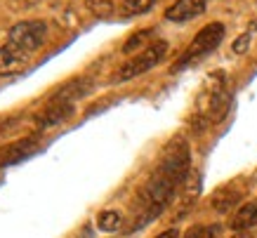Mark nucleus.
I'll list each match as a JSON object with an SVG mask.
<instances>
[{
	"label": "nucleus",
	"instance_id": "nucleus-15",
	"mask_svg": "<svg viewBox=\"0 0 257 238\" xmlns=\"http://www.w3.org/2000/svg\"><path fill=\"white\" fill-rule=\"evenodd\" d=\"M184 238H222V226L219 224H210V226H194L187 231Z\"/></svg>",
	"mask_w": 257,
	"mask_h": 238
},
{
	"label": "nucleus",
	"instance_id": "nucleus-3",
	"mask_svg": "<svg viewBox=\"0 0 257 238\" xmlns=\"http://www.w3.org/2000/svg\"><path fill=\"white\" fill-rule=\"evenodd\" d=\"M222 38H224V26L222 24H208L205 29H201V31L196 33L194 43L184 50V54L179 57L177 62L172 64L170 71H179L184 69V66H189V64L198 62L201 57H205V54H210L215 47L222 43Z\"/></svg>",
	"mask_w": 257,
	"mask_h": 238
},
{
	"label": "nucleus",
	"instance_id": "nucleus-17",
	"mask_svg": "<svg viewBox=\"0 0 257 238\" xmlns=\"http://www.w3.org/2000/svg\"><path fill=\"white\" fill-rule=\"evenodd\" d=\"M149 36H154V31H151V29H144V31H140V33H135L133 38L127 40V43H125V47H123V52L125 54H130L135 50V47H140L142 43H147V38Z\"/></svg>",
	"mask_w": 257,
	"mask_h": 238
},
{
	"label": "nucleus",
	"instance_id": "nucleus-12",
	"mask_svg": "<svg viewBox=\"0 0 257 238\" xmlns=\"http://www.w3.org/2000/svg\"><path fill=\"white\" fill-rule=\"evenodd\" d=\"M182 189H184V198H182V210H187L191 203H194L196 198H198V193H201V177L196 175L194 170L187 175V179H184V184H182Z\"/></svg>",
	"mask_w": 257,
	"mask_h": 238
},
{
	"label": "nucleus",
	"instance_id": "nucleus-1",
	"mask_svg": "<svg viewBox=\"0 0 257 238\" xmlns=\"http://www.w3.org/2000/svg\"><path fill=\"white\" fill-rule=\"evenodd\" d=\"M189 172H191V165H189L187 142L182 137L172 139L170 146L165 149L163 161L158 163V168L154 170V175L149 177V182L142 189L140 203H137V215L130 219L127 231L142 229L147 222L156 219L165 207L170 205V200L175 198L179 186L184 184Z\"/></svg>",
	"mask_w": 257,
	"mask_h": 238
},
{
	"label": "nucleus",
	"instance_id": "nucleus-13",
	"mask_svg": "<svg viewBox=\"0 0 257 238\" xmlns=\"http://www.w3.org/2000/svg\"><path fill=\"white\" fill-rule=\"evenodd\" d=\"M156 0H123L120 3V15L123 17H137V15H144L149 10L154 8Z\"/></svg>",
	"mask_w": 257,
	"mask_h": 238
},
{
	"label": "nucleus",
	"instance_id": "nucleus-11",
	"mask_svg": "<svg viewBox=\"0 0 257 238\" xmlns=\"http://www.w3.org/2000/svg\"><path fill=\"white\" fill-rule=\"evenodd\" d=\"M238 200H241V191H234V189L224 186V189H219V191L212 196V207H215L217 212H226V210L234 207Z\"/></svg>",
	"mask_w": 257,
	"mask_h": 238
},
{
	"label": "nucleus",
	"instance_id": "nucleus-6",
	"mask_svg": "<svg viewBox=\"0 0 257 238\" xmlns=\"http://www.w3.org/2000/svg\"><path fill=\"white\" fill-rule=\"evenodd\" d=\"M36 149H38V135L19 139L15 144L0 149V165H3V168H5V165H15V163L24 161L26 156H31Z\"/></svg>",
	"mask_w": 257,
	"mask_h": 238
},
{
	"label": "nucleus",
	"instance_id": "nucleus-9",
	"mask_svg": "<svg viewBox=\"0 0 257 238\" xmlns=\"http://www.w3.org/2000/svg\"><path fill=\"white\" fill-rule=\"evenodd\" d=\"M29 54L19 52L15 47L3 45L0 47V76H12V73H19L22 69L29 66Z\"/></svg>",
	"mask_w": 257,
	"mask_h": 238
},
{
	"label": "nucleus",
	"instance_id": "nucleus-4",
	"mask_svg": "<svg viewBox=\"0 0 257 238\" xmlns=\"http://www.w3.org/2000/svg\"><path fill=\"white\" fill-rule=\"evenodd\" d=\"M47 26L45 22H19L8 33V45L24 54H31L45 43Z\"/></svg>",
	"mask_w": 257,
	"mask_h": 238
},
{
	"label": "nucleus",
	"instance_id": "nucleus-10",
	"mask_svg": "<svg viewBox=\"0 0 257 238\" xmlns=\"http://www.w3.org/2000/svg\"><path fill=\"white\" fill-rule=\"evenodd\" d=\"M250 226H257V200L241 205L238 212L234 215V219H231V229L234 231H243L250 229Z\"/></svg>",
	"mask_w": 257,
	"mask_h": 238
},
{
	"label": "nucleus",
	"instance_id": "nucleus-8",
	"mask_svg": "<svg viewBox=\"0 0 257 238\" xmlns=\"http://www.w3.org/2000/svg\"><path fill=\"white\" fill-rule=\"evenodd\" d=\"M205 5H208V0H177L175 5L165 10V19H170V22H189V19L203 15Z\"/></svg>",
	"mask_w": 257,
	"mask_h": 238
},
{
	"label": "nucleus",
	"instance_id": "nucleus-20",
	"mask_svg": "<svg viewBox=\"0 0 257 238\" xmlns=\"http://www.w3.org/2000/svg\"><path fill=\"white\" fill-rule=\"evenodd\" d=\"M156 238H179V231H177V229L163 231V233H161V236H156Z\"/></svg>",
	"mask_w": 257,
	"mask_h": 238
},
{
	"label": "nucleus",
	"instance_id": "nucleus-19",
	"mask_svg": "<svg viewBox=\"0 0 257 238\" xmlns=\"http://www.w3.org/2000/svg\"><path fill=\"white\" fill-rule=\"evenodd\" d=\"M40 0H17L15 3V8H22V10H29V8H33V5H38Z\"/></svg>",
	"mask_w": 257,
	"mask_h": 238
},
{
	"label": "nucleus",
	"instance_id": "nucleus-2",
	"mask_svg": "<svg viewBox=\"0 0 257 238\" xmlns=\"http://www.w3.org/2000/svg\"><path fill=\"white\" fill-rule=\"evenodd\" d=\"M198 108L201 115H205L210 123H217L226 115L229 111V94H226V83H224V73L217 71L208 78L205 90L198 97Z\"/></svg>",
	"mask_w": 257,
	"mask_h": 238
},
{
	"label": "nucleus",
	"instance_id": "nucleus-18",
	"mask_svg": "<svg viewBox=\"0 0 257 238\" xmlns=\"http://www.w3.org/2000/svg\"><path fill=\"white\" fill-rule=\"evenodd\" d=\"M248 45H250V33H243V36H238V40L234 43V52L243 54L245 50H248Z\"/></svg>",
	"mask_w": 257,
	"mask_h": 238
},
{
	"label": "nucleus",
	"instance_id": "nucleus-14",
	"mask_svg": "<svg viewBox=\"0 0 257 238\" xmlns=\"http://www.w3.org/2000/svg\"><path fill=\"white\" fill-rule=\"evenodd\" d=\"M85 5L99 19H106V17L113 15V0H85Z\"/></svg>",
	"mask_w": 257,
	"mask_h": 238
},
{
	"label": "nucleus",
	"instance_id": "nucleus-7",
	"mask_svg": "<svg viewBox=\"0 0 257 238\" xmlns=\"http://www.w3.org/2000/svg\"><path fill=\"white\" fill-rule=\"evenodd\" d=\"M71 113H73V101L50 99V104L36 115V123H38V128H50V125H57V123H62V121H66Z\"/></svg>",
	"mask_w": 257,
	"mask_h": 238
},
{
	"label": "nucleus",
	"instance_id": "nucleus-16",
	"mask_svg": "<svg viewBox=\"0 0 257 238\" xmlns=\"http://www.w3.org/2000/svg\"><path fill=\"white\" fill-rule=\"evenodd\" d=\"M120 224V215L116 210H106L99 215V229L101 231H116V226Z\"/></svg>",
	"mask_w": 257,
	"mask_h": 238
},
{
	"label": "nucleus",
	"instance_id": "nucleus-5",
	"mask_svg": "<svg viewBox=\"0 0 257 238\" xmlns=\"http://www.w3.org/2000/svg\"><path fill=\"white\" fill-rule=\"evenodd\" d=\"M165 52H168V43H163V40H158V43H154V45H149L142 54L133 57L130 62H125L123 66L118 69L116 80L118 83H123V80H130V78H137V76H142V73H147L149 69H154V66L163 59Z\"/></svg>",
	"mask_w": 257,
	"mask_h": 238
}]
</instances>
